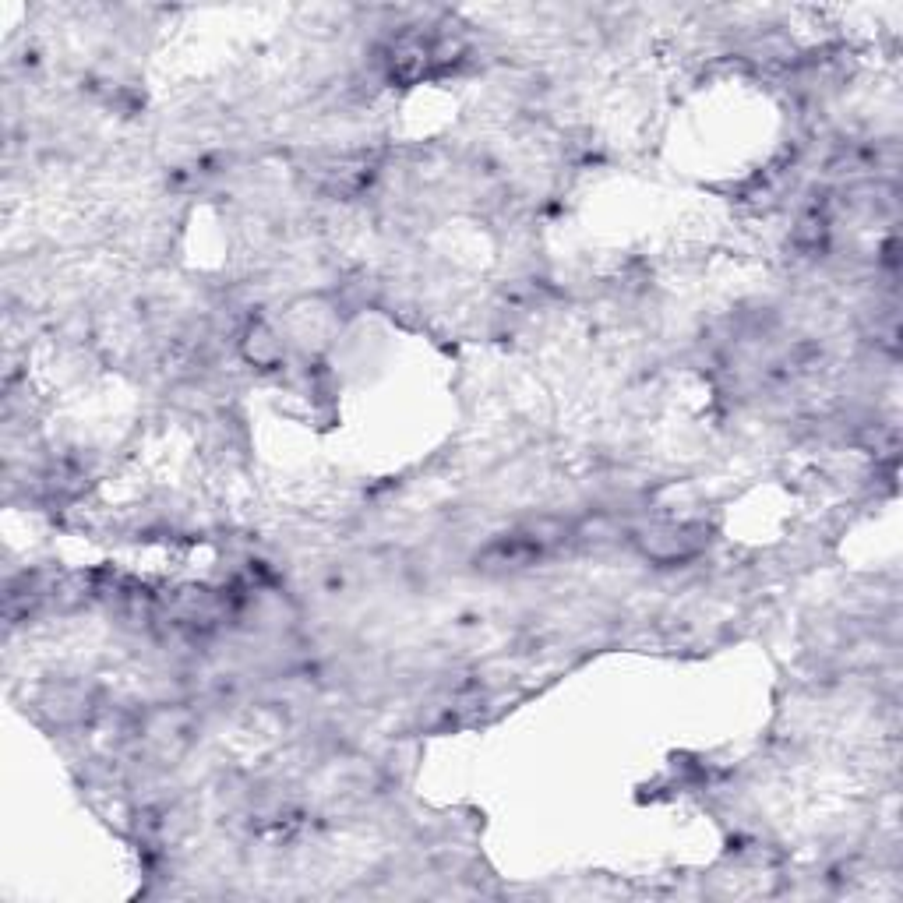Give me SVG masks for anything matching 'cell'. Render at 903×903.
<instances>
[{"mask_svg": "<svg viewBox=\"0 0 903 903\" xmlns=\"http://www.w3.org/2000/svg\"><path fill=\"white\" fill-rule=\"evenodd\" d=\"M240 350H244V357L258 367H272L279 357H283V346H279V339L272 336L265 325H251L244 343H240Z\"/></svg>", "mask_w": 903, "mask_h": 903, "instance_id": "1", "label": "cell"}]
</instances>
